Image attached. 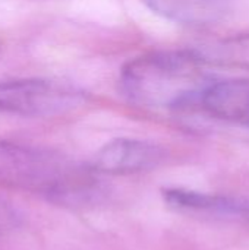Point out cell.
<instances>
[{"mask_svg": "<svg viewBox=\"0 0 249 250\" xmlns=\"http://www.w3.org/2000/svg\"><path fill=\"white\" fill-rule=\"evenodd\" d=\"M85 95L76 86L41 78L0 81V113L51 117L79 107Z\"/></svg>", "mask_w": 249, "mask_h": 250, "instance_id": "obj_3", "label": "cell"}, {"mask_svg": "<svg viewBox=\"0 0 249 250\" xmlns=\"http://www.w3.org/2000/svg\"><path fill=\"white\" fill-rule=\"evenodd\" d=\"M197 107L214 119L249 126V81H213L201 94Z\"/></svg>", "mask_w": 249, "mask_h": 250, "instance_id": "obj_6", "label": "cell"}, {"mask_svg": "<svg viewBox=\"0 0 249 250\" xmlns=\"http://www.w3.org/2000/svg\"><path fill=\"white\" fill-rule=\"evenodd\" d=\"M208 63L194 50H163L129 60L120 72V91L134 104L150 108L197 107L213 82Z\"/></svg>", "mask_w": 249, "mask_h": 250, "instance_id": "obj_1", "label": "cell"}, {"mask_svg": "<svg viewBox=\"0 0 249 250\" xmlns=\"http://www.w3.org/2000/svg\"><path fill=\"white\" fill-rule=\"evenodd\" d=\"M164 151L151 142L119 138L106 144L92 158L90 168L103 174H134L157 167Z\"/></svg>", "mask_w": 249, "mask_h": 250, "instance_id": "obj_4", "label": "cell"}, {"mask_svg": "<svg viewBox=\"0 0 249 250\" xmlns=\"http://www.w3.org/2000/svg\"><path fill=\"white\" fill-rule=\"evenodd\" d=\"M208 64L249 70V34L220 40L198 50Z\"/></svg>", "mask_w": 249, "mask_h": 250, "instance_id": "obj_8", "label": "cell"}, {"mask_svg": "<svg viewBox=\"0 0 249 250\" xmlns=\"http://www.w3.org/2000/svg\"><path fill=\"white\" fill-rule=\"evenodd\" d=\"M154 13L185 25H207L222 19L229 0H141Z\"/></svg>", "mask_w": 249, "mask_h": 250, "instance_id": "obj_7", "label": "cell"}, {"mask_svg": "<svg viewBox=\"0 0 249 250\" xmlns=\"http://www.w3.org/2000/svg\"><path fill=\"white\" fill-rule=\"evenodd\" d=\"M91 171L54 152L0 141V186L78 204L94 192Z\"/></svg>", "mask_w": 249, "mask_h": 250, "instance_id": "obj_2", "label": "cell"}, {"mask_svg": "<svg viewBox=\"0 0 249 250\" xmlns=\"http://www.w3.org/2000/svg\"><path fill=\"white\" fill-rule=\"evenodd\" d=\"M163 199L175 211L249 223V196L211 195L186 189H166Z\"/></svg>", "mask_w": 249, "mask_h": 250, "instance_id": "obj_5", "label": "cell"}, {"mask_svg": "<svg viewBox=\"0 0 249 250\" xmlns=\"http://www.w3.org/2000/svg\"><path fill=\"white\" fill-rule=\"evenodd\" d=\"M16 226V214L13 208L0 199V234H4Z\"/></svg>", "mask_w": 249, "mask_h": 250, "instance_id": "obj_9", "label": "cell"}]
</instances>
